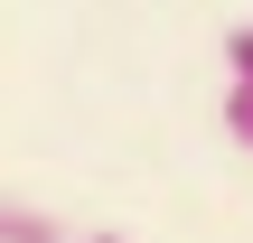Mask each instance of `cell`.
Here are the masks:
<instances>
[{"label": "cell", "instance_id": "6da1fadb", "mask_svg": "<svg viewBox=\"0 0 253 243\" xmlns=\"http://www.w3.org/2000/svg\"><path fill=\"white\" fill-rule=\"evenodd\" d=\"M0 243H66V234H56V215H38V206H0Z\"/></svg>", "mask_w": 253, "mask_h": 243}, {"label": "cell", "instance_id": "7a4b0ae2", "mask_svg": "<svg viewBox=\"0 0 253 243\" xmlns=\"http://www.w3.org/2000/svg\"><path fill=\"white\" fill-rule=\"evenodd\" d=\"M225 140L253 159V84H244V75H225Z\"/></svg>", "mask_w": 253, "mask_h": 243}, {"label": "cell", "instance_id": "3957f363", "mask_svg": "<svg viewBox=\"0 0 253 243\" xmlns=\"http://www.w3.org/2000/svg\"><path fill=\"white\" fill-rule=\"evenodd\" d=\"M225 75H244V84H253V28H225Z\"/></svg>", "mask_w": 253, "mask_h": 243}, {"label": "cell", "instance_id": "277c9868", "mask_svg": "<svg viewBox=\"0 0 253 243\" xmlns=\"http://www.w3.org/2000/svg\"><path fill=\"white\" fill-rule=\"evenodd\" d=\"M84 243H122V234H84Z\"/></svg>", "mask_w": 253, "mask_h": 243}]
</instances>
